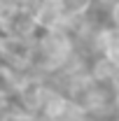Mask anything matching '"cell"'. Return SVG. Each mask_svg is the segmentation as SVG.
Listing matches in <instances>:
<instances>
[{"instance_id":"277c9868","label":"cell","mask_w":119,"mask_h":121,"mask_svg":"<svg viewBox=\"0 0 119 121\" xmlns=\"http://www.w3.org/2000/svg\"><path fill=\"white\" fill-rule=\"evenodd\" d=\"M16 12H19V7H16L14 0H0V23L7 26V23L16 16Z\"/></svg>"},{"instance_id":"5b68a950","label":"cell","mask_w":119,"mask_h":121,"mask_svg":"<svg viewBox=\"0 0 119 121\" xmlns=\"http://www.w3.org/2000/svg\"><path fill=\"white\" fill-rule=\"evenodd\" d=\"M14 107H16L14 93H9L7 89H2V86H0V117H2V114H7V112H12Z\"/></svg>"},{"instance_id":"52a82bcc","label":"cell","mask_w":119,"mask_h":121,"mask_svg":"<svg viewBox=\"0 0 119 121\" xmlns=\"http://www.w3.org/2000/svg\"><path fill=\"white\" fill-rule=\"evenodd\" d=\"M7 35H9V30H7V26H5V23H0V42H2V40H5Z\"/></svg>"},{"instance_id":"8992f818","label":"cell","mask_w":119,"mask_h":121,"mask_svg":"<svg viewBox=\"0 0 119 121\" xmlns=\"http://www.w3.org/2000/svg\"><path fill=\"white\" fill-rule=\"evenodd\" d=\"M105 19H107V26L119 30V0H114L107 9H105Z\"/></svg>"},{"instance_id":"3957f363","label":"cell","mask_w":119,"mask_h":121,"mask_svg":"<svg viewBox=\"0 0 119 121\" xmlns=\"http://www.w3.org/2000/svg\"><path fill=\"white\" fill-rule=\"evenodd\" d=\"M65 5V14L70 19H84L93 12V0H63Z\"/></svg>"},{"instance_id":"6da1fadb","label":"cell","mask_w":119,"mask_h":121,"mask_svg":"<svg viewBox=\"0 0 119 121\" xmlns=\"http://www.w3.org/2000/svg\"><path fill=\"white\" fill-rule=\"evenodd\" d=\"M33 58H35V42L21 40L14 35H7L0 42V63H7L16 70L28 72L33 68Z\"/></svg>"},{"instance_id":"7a4b0ae2","label":"cell","mask_w":119,"mask_h":121,"mask_svg":"<svg viewBox=\"0 0 119 121\" xmlns=\"http://www.w3.org/2000/svg\"><path fill=\"white\" fill-rule=\"evenodd\" d=\"M96 56H103L119 72V30L105 23L96 37Z\"/></svg>"},{"instance_id":"ba28073f","label":"cell","mask_w":119,"mask_h":121,"mask_svg":"<svg viewBox=\"0 0 119 121\" xmlns=\"http://www.w3.org/2000/svg\"><path fill=\"white\" fill-rule=\"evenodd\" d=\"M112 121H119V112H117V114H114V119H112Z\"/></svg>"}]
</instances>
